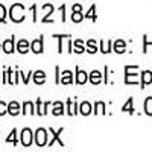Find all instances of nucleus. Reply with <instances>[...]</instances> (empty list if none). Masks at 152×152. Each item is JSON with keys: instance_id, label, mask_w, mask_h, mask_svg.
<instances>
[{"instance_id": "obj_32", "label": "nucleus", "mask_w": 152, "mask_h": 152, "mask_svg": "<svg viewBox=\"0 0 152 152\" xmlns=\"http://www.w3.org/2000/svg\"><path fill=\"white\" fill-rule=\"evenodd\" d=\"M70 35H53V38H58V52L59 53H62V40H64V38H69Z\"/></svg>"}, {"instance_id": "obj_17", "label": "nucleus", "mask_w": 152, "mask_h": 152, "mask_svg": "<svg viewBox=\"0 0 152 152\" xmlns=\"http://www.w3.org/2000/svg\"><path fill=\"white\" fill-rule=\"evenodd\" d=\"M64 104L61 102V100H56V102L52 104V114L53 116H62L64 114Z\"/></svg>"}, {"instance_id": "obj_33", "label": "nucleus", "mask_w": 152, "mask_h": 152, "mask_svg": "<svg viewBox=\"0 0 152 152\" xmlns=\"http://www.w3.org/2000/svg\"><path fill=\"white\" fill-rule=\"evenodd\" d=\"M6 15H8L6 8L0 3V23H5V21H6Z\"/></svg>"}, {"instance_id": "obj_28", "label": "nucleus", "mask_w": 152, "mask_h": 152, "mask_svg": "<svg viewBox=\"0 0 152 152\" xmlns=\"http://www.w3.org/2000/svg\"><path fill=\"white\" fill-rule=\"evenodd\" d=\"M85 49H87V52H90V53H96L97 52V44L94 40H88L87 44H85Z\"/></svg>"}, {"instance_id": "obj_21", "label": "nucleus", "mask_w": 152, "mask_h": 152, "mask_svg": "<svg viewBox=\"0 0 152 152\" xmlns=\"http://www.w3.org/2000/svg\"><path fill=\"white\" fill-rule=\"evenodd\" d=\"M79 113L82 114V116H88V114H91L93 113V107L90 102H82L79 105Z\"/></svg>"}, {"instance_id": "obj_11", "label": "nucleus", "mask_w": 152, "mask_h": 152, "mask_svg": "<svg viewBox=\"0 0 152 152\" xmlns=\"http://www.w3.org/2000/svg\"><path fill=\"white\" fill-rule=\"evenodd\" d=\"M43 9H44V11H47V12H46V15L41 18V21H43V23H52V21H53V18H50V15H53V12H55L53 5L46 3V5H43Z\"/></svg>"}, {"instance_id": "obj_16", "label": "nucleus", "mask_w": 152, "mask_h": 152, "mask_svg": "<svg viewBox=\"0 0 152 152\" xmlns=\"http://www.w3.org/2000/svg\"><path fill=\"white\" fill-rule=\"evenodd\" d=\"M87 81H88V75H87V72L81 70L78 66H76V84L82 85V84H85Z\"/></svg>"}, {"instance_id": "obj_18", "label": "nucleus", "mask_w": 152, "mask_h": 152, "mask_svg": "<svg viewBox=\"0 0 152 152\" xmlns=\"http://www.w3.org/2000/svg\"><path fill=\"white\" fill-rule=\"evenodd\" d=\"M21 113L23 114H37L35 113V105L31 102V100H26V102H24L23 105H21Z\"/></svg>"}, {"instance_id": "obj_9", "label": "nucleus", "mask_w": 152, "mask_h": 152, "mask_svg": "<svg viewBox=\"0 0 152 152\" xmlns=\"http://www.w3.org/2000/svg\"><path fill=\"white\" fill-rule=\"evenodd\" d=\"M49 105H50V102H43V100L38 97L37 99V105H35V113L38 114V116H46Z\"/></svg>"}, {"instance_id": "obj_20", "label": "nucleus", "mask_w": 152, "mask_h": 152, "mask_svg": "<svg viewBox=\"0 0 152 152\" xmlns=\"http://www.w3.org/2000/svg\"><path fill=\"white\" fill-rule=\"evenodd\" d=\"M113 50L116 53H125V50H126V43L123 40H117V41H114L113 44Z\"/></svg>"}, {"instance_id": "obj_2", "label": "nucleus", "mask_w": 152, "mask_h": 152, "mask_svg": "<svg viewBox=\"0 0 152 152\" xmlns=\"http://www.w3.org/2000/svg\"><path fill=\"white\" fill-rule=\"evenodd\" d=\"M34 142H35L37 146H40V148L47 146V142H49V131L44 129V128H38V129L34 132Z\"/></svg>"}, {"instance_id": "obj_31", "label": "nucleus", "mask_w": 152, "mask_h": 152, "mask_svg": "<svg viewBox=\"0 0 152 152\" xmlns=\"http://www.w3.org/2000/svg\"><path fill=\"white\" fill-rule=\"evenodd\" d=\"M31 76H32V72H28V73H24V72H20V78H21V81L24 82V85H28V84H29V79H31Z\"/></svg>"}, {"instance_id": "obj_3", "label": "nucleus", "mask_w": 152, "mask_h": 152, "mask_svg": "<svg viewBox=\"0 0 152 152\" xmlns=\"http://www.w3.org/2000/svg\"><path fill=\"white\" fill-rule=\"evenodd\" d=\"M138 72V66H126L125 67V84H137L138 82V75L135 73Z\"/></svg>"}, {"instance_id": "obj_37", "label": "nucleus", "mask_w": 152, "mask_h": 152, "mask_svg": "<svg viewBox=\"0 0 152 152\" xmlns=\"http://www.w3.org/2000/svg\"><path fill=\"white\" fill-rule=\"evenodd\" d=\"M31 11H32V20L37 21V5H32L31 6Z\"/></svg>"}, {"instance_id": "obj_6", "label": "nucleus", "mask_w": 152, "mask_h": 152, "mask_svg": "<svg viewBox=\"0 0 152 152\" xmlns=\"http://www.w3.org/2000/svg\"><path fill=\"white\" fill-rule=\"evenodd\" d=\"M2 50H3L5 53H8V55L14 53L15 50H17V49H15V37H14V35L2 43Z\"/></svg>"}, {"instance_id": "obj_22", "label": "nucleus", "mask_w": 152, "mask_h": 152, "mask_svg": "<svg viewBox=\"0 0 152 152\" xmlns=\"http://www.w3.org/2000/svg\"><path fill=\"white\" fill-rule=\"evenodd\" d=\"M134 99L132 97H129L128 100H126V102H125V105L122 107V111L123 113H128V114H134Z\"/></svg>"}, {"instance_id": "obj_25", "label": "nucleus", "mask_w": 152, "mask_h": 152, "mask_svg": "<svg viewBox=\"0 0 152 152\" xmlns=\"http://www.w3.org/2000/svg\"><path fill=\"white\" fill-rule=\"evenodd\" d=\"M84 17L85 18H90V20H93V21H96L97 20V14H96V5H91L90 6V9H88L85 14H84Z\"/></svg>"}, {"instance_id": "obj_30", "label": "nucleus", "mask_w": 152, "mask_h": 152, "mask_svg": "<svg viewBox=\"0 0 152 152\" xmlns=\"http://www.w3.org/2000/svg\"><path fill=\"white\" fill-rule=\"evenodd\" d=\"M84 20V14L82 12H75V11H72V21L73 23H81Z\"/></svg>"}, {"instance_id": "obj_34", "label": "nucleus", "mask_w": 152, "mask_h": 152, "mask_svg": "<svg viewBox=\"0 0 152 152\" xmlns=\"http://www.w3.org/2000/svg\"><path fill=\"white\" fill-rule=\"evenodd\" d=\"M5 114H8V104L0 100V116H5Z\"/></svg>"}, {"instance_id": "obj_29", "label": "nucleus", "mask_w": 152, "mask_h": 152, "mask_svg": "<svg viewBox=\"0 0 152 152\" xmlns=\"http://www.w3.org/2000/svg\"><path fill=\"white\" fill-rule=\"evenodd\" d=\"M99 111L102 113V114H107V110H105V104H104V102H96V104H94L93 113H94V114H99Z\"/></svg>"}, {"instance_id": "obj_12", "label": "nucleus", "mask_w": 152, "mask_h": 152, "mask_svg": "<svg viewBox=\"0 0 152 152\" xmlns=\"http://www.w3.org/2000/svg\"><path fill=\"white\" fill-rule=\"evenodd\" d=\"M59 84L62 85H70L73 84V73L70 70H64L61 72V79H59Z\"/></svg>"}, {"instance_id": "obj_13", "label": "nucleus", "mask_w": 152, "mask_h": 152, "mask_svg": "<svg viewBox=\"0 0 152 152\" xmlns=\"http://www.w3.org/2000/svg\"><path fill=\"white\" fill-rule=\"evenodd\" d=\"M32 79L37 85H43L46 82V73L43 70H37V72H32Z\"/></svg>"}, {"instance_id": "obj_14", "label": "nucleus", "mask_w": 152, "mask_h": 152, "mask_svg": "<svg viewBox=\"0 0 152 152\" xmlns=\"http://www.w3.org/2000/svg\"><path fill=\"white\" fill-rule=\"evenodd\" d=\"M20 113H21V107L17 100H12V102L8 104V114H11V116H18Z\"/></svg>"}, {"instance_id": "obj_7", "label": "nucleus", "mask_w": 152, "mask_h": 152, "mask_svg": "<svg viewBox=\"0 0 152 152\" xmlns=\"http://www.w3.org/2000/svg\"><path fill=\"white\" fill-rule=\"evenodd\" d=\"M31 50L34 53H37V55H40V53L44 52V38L41 35H40V38H35V40L31 43Z\"/></svg>"}, {"instance_id": "obj_26", "label": "nucleus", "mask_w": 152, "mask_h": 152, "mask_svg": "<svg viewBox=\"0 0 152 152\" xmlns=\"http://www.w3.org/2000/svg\"><path fill=\"white\" fill-rule=\"evenodd\" d=\"M100 52L102 53L113 52V41H100Z\"/></svg>"}, {"instance_id": "obj_15", "label": "nucleus", "mask_w": 152, "mask_h": 152, "mask_svg": "<svg viewBox=\"0 0 152 152\" xmlns=\"http://www.w3.org/2000/svg\"><path fill=\"white\" fill-rule=\"evenodd\" d=\"M140 75H142V81H140V84H142L140 87L142 88H145L146 85L152 84V72L151 70H143Z\"/></svg>"}, {"instance_id": "obj_38", "label": "nucleus", "mask_w": 152, "mask_h": 152, "mask_svg": "<svg viewBox=\"0 0 152 152\" xmlns=\"http://www.w3.org/2000/svg\"><path fill=\"white\" fill-rule=\"evenodd\" d=\"M72 11H75V12H82V6H81L79 3H75V5L72 6Z\"/></svg>"}, {"instance_id": "obj_8", "label": "nucleus", "mask_w": 152, "mask_h": 152, "mask_svg": "<svg viewBox=\"0 0 152 152\" xmlns=\"http://www.w3.org/2000/svg\"><path fill=\"white\" fill-rule=\"evenodd\" d=\"M15 49H17V52H18V53L24 55V53H28L29 50H31V43L26 40V38H21V40H18V41H17Z\"/></svg>"}, {"instance_id": "obj_1", "label": "nucleus", "mask_w": 152, "mask_h": 152, "mask_svg": "<svg viewBox=\"0 0 152 152\" xmlns=\"http://www.w3.org/2000/svg\"><path fill=\"white\" fill-rule=\"evenodd\" d=\"M8 15H9L11 21L21 23V21H24V18H26V9H24V6L21 3H14L9 8Z\"/></svg>"}, {"instance_id": "obj_23", "label": "nucleus", "mask_w": 152, "mask_h": 152, "mask_svg": "<svg viewBox=\"0 0 152 152\" xmlns=\"http://www.w3.org/2000/svg\"><path fill=\"white\" fill-rule=\"evenodd\" d=\"M85 50H87V49H85L82 40H75V41H73V52H76V53H84Z\"/></svg>"}, {"instance_id": "obj_39", "label": "nucleus", "mask_w": 152, "mask_h": 152, "mask_svg": "<svg viewBox=\"0 0 152 152\" xmlns=\"http://www.w3.org/2000/svg\"><path fill=\"white\" fill-rule=\"evenodd\" d=\"M0 50H2V43H0Z\"/></svg>"}, {"instance_id": "obj_19", "label": "nucleus", "mask_w": 152, "mask_h": 152, "mask_svg": "<svg viewBox=\"0 0 152 152\" xmlns=\"http://www.w3.org/2000/svg\"><path fill=\"white\" fill-rule=\"evenodd\" d=\"M88 81H90L91 84H100L102 82V73H100L99 70H93L91 73H90V76H88Z\"/></svg>"}, {"instance_id": "obj_40", "label": "nucleus", "mask_w": 152, "mask_h": 152, "mask_svg": "<svg viewBox=\"0 0 152 152\" xmlns=\"http://www.w3.org/2000/svg\"><path fill=\"white\" fill-rule=\"evenodd\" d=\"M0 81H2V79H0Z\"/></svg>"}, {"instance_id": "obj_5", "label": "nucleus", "mask_w": 152, "mask_h": 152, "mask_svg": "<svg viewBox=\"0 0 152 152\" xmlns=\"http://www.w3.org/2000/svg\"><path fill=\"white\" fill-rule=\"evenodd\" d=\"M62 131H64V128H59L58 131H55L53 128H49V132L52 134V138L47 142V146H53L55 143H58L59 146H62L64 148V142L61 140V134H62Z\"/></svg>"}, {"instance_id": "obj_36", "label": "nucleus", "mask_w": 152, "mask_h": 152, "mask_svg": "<svg viewBox=\"0 0 152 152\" xmlns=\"http://www.w3.org/2000/svg\"><path fill=\"white\" fill-rule=\"evenodd\" d=\"M55 72H56V75H55V76H56V78H55V82H56V84H59V79H61V70H59V67H58V66L55 67Z\"/></svg>"}, {"instance_id": "obj_10", "label": "nucleus", "mask_w": 152, "mask_h": 152, "mask_svg": "<svg viewBox=\"0 0 152 152\" xmlns=\"http://www.w3.org/2000/svg\"><path fill=\"white\" fill-rule=\"evenodd\" d=\"M66 108H67V114L69 116H75V114L79 113V105L75 99H67V104H66Z\"/></svg>"}, {"instance_id": "obj_4", "label": "nucleus", "mask_w": 152, "mask_h": 152, "mask_svg": "<svg viewBox=\"0 0 152 152\" xmlns=\"http://www.w3.org/2000/svg\"><path fill=\"white\" fill-rule=\"evenodd\" d=\"M32 142H34V132H32V129H29V128L21 129V132H20V143L24 148H29L32 145Z\"/></svg>"}, {"instance_id": "obj_27", "label": "nucleus", "mask_w": 152, "mask_h": 152, "mask_svg": "<svg viewBox=\"0 0 152 152\" xmlns=\"http://www.w3.org/2000/svg\"><path fill=\"white\" fill-rule=\"evenodd\" d=\"M17 134H18V131H17V129L14 128V129L11 131V134H9V135L6 137V143H12V145L15 146V145L18 143V140H17Z\"/></svg>"}, {"instance_id": "obj_35", "label": "nucleus", "mask_w": 152, "mask_h": 152, "mask_svg": "<svg viewBox=\"0 0 152 152\" xmlns=\"http://www.w3.org/2000/svg\"><path fill=\"white\" fill-rule=\"evenodd\" d=\"M59 11H61V20H62V23H66V5H61Z\"/></svg>"}, {"instance_id": "obj_24", "label": "nucleus", "mask_w": 152, "mask_h": 152, "mask_svg": "<svg viewBox=\"0 0 152 152\" xmlns=\"http://www.w3.org/2000/svg\"><path fill=\"white\" fill-rule=\"evenodd\" d=\"M143 110H145L146 116H152V96L146 97L145 104H143Z\"/></svg>"}]
</instances>
